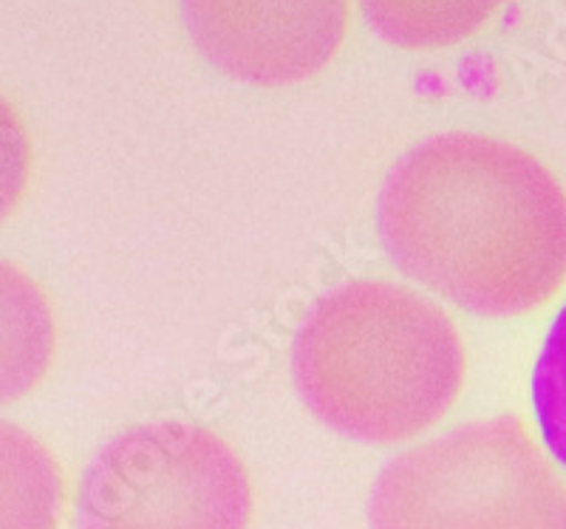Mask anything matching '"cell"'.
Listing matches in <instances>:
<instances>
[{
  "instance_id": "1",
  "label": "cell",
  "mask_w": 566,
  "mask_h": 529,
  "mask_svg": "<svg viewBox=\"0 0 566 529\" xmlns=\"http://www.w3.org/2000/svg\"><path fill=\"white\" fill-rule=\"evenodd\" d=\"M394 264L451 304L522 317L566 284V190L527 150L433 136L394 165L377 201Z\"/></svg>"
},
{
  "instance_id": "2",
  "label": "cell",
  "mask_w": 566,
  "mask_h": 529,
  "mask_svg": "<svg viewBox=\"0 0 566 529\" xmlns=\"http://www.w3.org/2000/svg\"><path fill=\"white\" fill-rule=\"evenodd\" d=\"M292 374L317 420L371 445L406 442L437 425L468 374L451 317L386 281L326 295L301 326Z\"/></svg>"
},
{
  "instance_id": "3",
  "label": "cell",
  "mask_w": 566,
  "mask_h": 529,
  "mask_svg": "<svg viewBox=\"0 0 566 529\" xmlns=\"http://www.w3.org/2000/svg\"><path fill=\"white\" fill-rule=\"evenodd\" d=\"M371 529H566V482L518 416L397 456L368 498Z\"/></svg>"
},
{
  "instance_id": "4",
  "label": "cell",
  "mask_w": 566,
  "mask_h": 529,
  "mask_svg": "<svg viewBox=\"0 0 566 529\" xmlns=\"http://www.w3.org/2000/svg\"><path fill=\"white\" fill-rule=\"evenodd\" d=\"M244 458L193 422H148L111 440L85 470L74 529H250Z\"/></svg>"
},
{
  "instance_id": "5",
  "label": "cell",
  "mask_w": 566,
  "mask_h": 529,
  "mask_svg": "<svg viewBox=\"0 0 566 529\" xmlns=\"http://www.w3.org/2000/svg\"><path fill=\"white\" fill-rule=\"evenodd\" d=\"M187 32L227 77L295 85L335 57L348 0H181Z\"/></svg>"
},
{
  "instance_id": "6",
  "label": "cell",
  "mask_w": 566,
  "mask_h": 529,
  "mask_svg": "<svg viewBox=\"0 0 566 529\" xmlns=\"http://www.w3.org/2000/svg\"><path fill=\"white\" fill-rule=\"evenodd\" d=\"M507 0H363L377 34L399 49H444L488 27Z\"/></svg>"
},
{
  "instance_id": "7",
  "label": "cell",
  "mask_w": 566,
  "mask_h": 529,
  "mask_svg": "<svg viewBox=\"0 0 566 529\" xmlns=\"http://www.w3.org/2000/svg\"><path fill=\"white\" fill-rule=\"evenodd\" d=\"M60 473L27 433H3V529H52Z\"/></svg>"
},
{
  "instance_id": "8",
  "label": "cell",
  "mask_w": 566,
  "mask_h": 529,
  "mask_svg": "<svg viewBox=\"0 0 566 529\" xmlns=\"http://www.w3.org/2000/svg\"><path fill=\"white\" fill-rule=\"evenodd\" d=\"M533 411L541 440L566 467V306L555 315L535 362Z\"/></svg>"
}]
</instances>
